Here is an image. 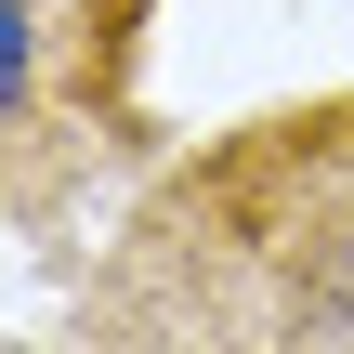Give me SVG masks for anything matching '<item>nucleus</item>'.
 I'll return each mask as SVG.
<instances>
[{
	"label": "nucleus",
	"instance_id": "f257e3e1",
	"mask_svg": "<svg viewBox=\"0 0 354 354\" xmlns=\"http://www.w3.org/2000/svg\"><path fill=\"white\" fill-rule=\"evenodd\" d=\"M53 354H354V79L171 145L79 263Z\"/></svg>",
	"mask_w": 354,
	"mask_h": 354
},
{
	"label": "nucleus",
	"instance_id": "f03ea898",
	"mask_svg": "<svg viewBox=\"0 0 354 354\" xmlns=\"http://www.w3.org/2000/svg\"><path fill=\"white\" fill-rule=\"evenodd\" d=\"M145 0H0V184H13V236H53V210L145 158Z\"/></svg>",
	"mask_w": 354,
	"mask_h": 354
}]
</instances>
